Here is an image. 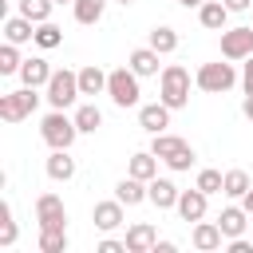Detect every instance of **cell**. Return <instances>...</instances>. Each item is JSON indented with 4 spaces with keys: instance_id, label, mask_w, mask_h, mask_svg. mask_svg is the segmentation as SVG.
<instances>
[{
    "instance_id": "cell-1",
    "label": "cell",
    "mask_w": 253,
    "mask_h": 253,
    "mask_svg": "<svg viewBox=\"0 0 253 253\" xmlns=\"http://www.w3.org/2000/svg\"><path fill=\"white\" fill-rule=\"evenodd\" d=\"M158 99H162L170 111H182V107L190 103V71H186L182 63L162 67V75H158Z\"/></svg>"
},
{
    "instance_id": "cell-2",
    "label": "cell",
    "mask_w": 253,
    "mask_h": 253,
    "mask_svg": "<svg viewBox=\"0 0 253 253\" xmlns=\"http://www.w3.org/2000/svg\"><path fill=\"white\" fill-rule=\"evenodd\" d=\"M79 95H83V91H79V71H67V67L51 71V79H47V87H43V99L51 103V111H67V107H75Z\"/></svg>"
},
{
    "instance_id": "cell-3",
    "label": "cell",
    "mask_w": 253,
    "mask_h": 253,
    "mask_svg": "<svg viewBox=\"0 0 253 253\" xmlns=\"http://www.w3.org/2000/svg\"><path fill=\"white\" fill-rule=\"evenodd\" d=\"M150 150L170 166V170H190L194 166V146L186 142V138H178V134H154V142H150Z\"/></svg>"
},
{
    "instance_id": "cell-4",
    "label": "cell",
    "mask_w": 253,
    "mask_h": 253,
    "mask_svg": "<svg viewBox=\"0 0 253 253\" xmlns=\"http://www.w3.org/2000/svg\"><path fill=\"white\" fill-rule=\"evenodd\" d=\"M237 79H241V75L233 71V63H221V59H217V63H202V67H198L194 87H198V91H206V95H225Z\"/></svg>"
},
{
    "instance_id": "cell-5",
    "label": "cell",
    "mask_w": 253,
    "mask_h": 253,
    "mask_svg": "<svg viewBox=\"0 0 253 253\" xmlns=\"http://www.w3.org/2000/svg\"><path fill=\"white\" fill-rule=\"evenodd\" d=\"M107 95H111V103L115 107H138V75L130 71V63L126 67H115V71H107Z\"/></svg>"
},
{
    "instance_id": "cell-6",
    "label": "cell",
    "mask_w": 253,
    "mask_h": 253,
    "mask_svg": "<svg viewBox=\"0 0 253 253\" xmlns=\"http://www.w3.org/2000/svg\"><path fill=\"white\" fill-rule=\"evenodd\" d=\"M40 134H43V142L51 146V150H71V142H75V134H79V126H75V115L67 119L63 111H51V115H43V123H40Z\"/></svg>"
},
{
    "instance_id": "cell-7",
    "label": "cell",
    "mask_w": 253,
    "mask_h": 253,
    "mask_svg": "<svg viewBox=\"0 0 253 253\" xmlns=\"http://www.w3.org/2000/svg\"><path fill=\"white\" fill-rule=\"evenodd\" d=\"M40 87H20V91H8V95H0V119L4 123H24L36 107H40V95H36Z\"/></svg>"
},
{
    "instance_id": "cell-8",
    "label": "cell",
    "mask_w": 253,
    "mask_h": 253,
    "mask_svg": "<svg viewBox=\"0 0 253 253\" xmlns=\"http://www.w3.org/2000/svg\"><path fill=\"white\" fill-rule=\"evenodd\" d=\"M36 221L40 229H67V210L59 194H40L36 198Z\"/></svg>"
},
{
    "instance_id": "cell-9",
    "label": "cell",
    "mask_w": 253,
    "mask_h": 253,
    "mask_svg": "<svg viewBox=\"0 0 253 253\" xmlns=\"http://www.w3.org/2000/svg\"><path fill=\"white\" fill-rule=\"evenodd\" d=\"M221 55L225 59H249L253 55V24L249 28H225L221 32Z\"/></svg>"
},
{
    "instance_id": "cell-10",
    "label": "cell",
    "mask_w": 253,
    "mask_h": 253,
    "mask_svg": "<svg viewBox=\"0 0 253 253\" xmlns=\"http://www.w3.org/2000/svg\"><path fill=\"white\" fill-rule=\"evenodd\" d=\"M126 253H154V245H158V229L150 225V221H134L130 229H126Z\"/></svg>"
},
{
    "instance_id": "cell-11",
    "label": "cell",
    "mask_w": 253,
    "mask_h": 253,
    "mask_svg": "<svg viewBox=\"0 0 253 253\" xmlns=\"http://www.w3.org/2000/svg\"><path fill=\"white\" fill-rule=\"evenodd\" d=\"M138 126L146 130V134H162L166 126H170V107L158 99V103H146V107H138Z\"/></svg>"
},
{
    "instance_id": "cell-12",
    "label": "cell",
    "mask_w": 253,
    "mask_h": 253,
    "mask_svg": "<svg viewBox=\"0 0 253 253\" xmlns=\"http://www.w3.org/2000/svg\"><path fill=\"white\" fill-rule=\"evenodd\" d=\"M206 202H210V194L194 186V190H182V194H178V206H174V210L182 213V221H202V217H206Z\"/></svg>"
},
{
    "instance_id": "cell-13",
    "label": "cell",
    "mask_w": 253,
    "mask_h": 253,
    "mask_svg": "<svg viewBox=\"0 0 253 253\" xmlns=\"http://www.w3.org/2000/svg\"><path fill=\"white\" fill-rule=\"evenodd\" d=\"M91 221H95V229H99V233L119 229V225H123V202H119V198H111V202H95Z\"/></svg>"
},
{
    "instance_id": "cell-14",
    "label": "cell",
    "mask_w": 253,
    "mask_h": 253,
    "mask_svg": "<svg viewBox=\"0 0 253 253\" xmlns=\"http://www.w3.org/2000/svg\"><path fill=\"white\" fill-rule=\"evenodd\" d=\"M146 194H150V206H158V210H174L182 190H178L170 178H150V182H146Z\"/></svg>"
},
{
    "instance_id": "cell-15",
    "label": "cell",
    "mask_w": 253,
    "mask_h": 253,
    "mask_svg": "<svg viewBox=\"0 0 253 253\" xmlns=\"http://www.w3.org/2000/svg\"><path fill=\"white\" fill-rule=\"evenodd\" d=\"M221 225L217 221H194V233H190V241H194V249H202V253H213V249H221Z\"/></svg>"
},
{
    "instance_id": "cell-16",
    "label": "cell",
    "mask_w": 253,
    "mask_h": 253,
    "mask_svg": "<svg viewBox=\"0 0 253 253\" xmlns=\"http://www.w3.org/2000/svg\"><path fill=\"white\" fill-rule=\"evenodd\" d=\"M47 79H51V67H47L43 55H32V59L20 63V83L24 87H47Z\"/></svg>"
},
{
    "instance_id": "cell-17",
    "label": "cell",
    "mask_w": 253,
    "mask_h": 253,
    "mask_svg": "<svg viewBox=\"0 0 253 253\" xmlns=\"http://www.w3.org/2000/svg\"><path fill=\"white\" fill-rule=\"evenodd\" d=\"M217 225H221L225 237H241L245 225H249V210H245V206H225V210L217 213Z\"/></svg>"
},
{
    "instance_id": "cell-18",
    "label": "cell",
    "mask_w": 253,
    "mask_h": 253,
    "mask_svg": "<svg viewBox=\"0 0 253 253\" xmlns=\"http://www.w3.org/2000/svg\"><path fill=\"white\" fill-rule=\"evenodd\" d=\"M198 20H202V28H210V32H225V20H229L225 0H206V4L198 8Z\"/></svg>"
},
{
    "instance_id": "cell-19",
    "label": "cell",
    "mask_w": 253,
    "mask_h": 253,
    "mask_svg": "<svg viewBox=\"0 0 253 253\" xmlns=\"http://www.w3.org/2000/svg\"><path fill=\"white\" fill-rule=\"evenodd\" d=\"M4 40L8 43H28V40H36V20H28V16H8L4 20Z\"/></svg>"
},
{
    "instance_id": "cell-20",
    "label": "cell",
    "mask_w": 253,
    "mask_h": 253,
    "mask_svg": "<svg viewBox=\"0 0 253 253\" xmlns=\"http://www.w3.org/2000/svg\"><path fill=\"white\" fill-rule=\"evenodd\" d=\"M126 63H130V71L138 75V79H146V75H158V51L146 43V47H134L130 55H126Z\"/></svg>"
},
{
    "instance_id": "cell-21",
    "label": "cell",
    "mask_w": 253,
    "mask_h": 253,
    "mask_svg": "<svg viewBox=\"0 0 253 253\" xmlns=\"http://www.w3.org/2000/svg\"><path fill=\"white\" fill-rule=\"evenodd\" d=\"M158 154L154 150H138V154H130V162H126V174H134V178H142V182H150V178H158Z\"/></svg>"
},
{
    "instance_id": "cell-22",
    "label": "cell",
    "mask_w": 253,
    "mask_h": 253,
    "mask_svg": "<svg viewBox=\"0 0 253 253\" xmlns=\"http://www.w3.org/2000/svg\"><path fill=\"white\" fill-rule=\"evenodd\" d=\"M115 198H119L123 206H138V202H150V194H146V182H142V178H134V174H126V178L115 186Z\"/></svg>"
},
{
    "instance_id": "cell-23",
    "label": "cell",
    "mask_w": 253,
    "mask_h": 253,
    "mask_svg": "<svg viewBox=\"0 0 253 253\" xmlns=\"http://www.w3.org/2000/svg\"><path fill=\"white\" fill-rule=\"evenodd\" d=\"M47 178L51 182H71L75 178V158L67 150H51L47 154Z\"/></svg>"
},
{
    "instance_id": "cell-24",
    "label": "cell",
    "mask_w": 253,
    "mask_h": 253,
    "mask_svg": "<svg viewBox=\"0 0 253 253\" xmlns=\"http://www.w3.org/2000/svg\"><path fill=\"white\" fill-rule=\"evenodd\" d=\"M79 91H83V95H103V91H107V71H99L95 63H87V67L79 71Z\"/></svg>"
},
{
    "instance_id": "cell-25",
    "label": "cell",
    "mask_w": 253,
    "mask_h": 253,
    "mask_svg": "<svg viewBox=\"0 0 253 253\" xmlns=\"http://www.w3.org/2000/svg\"><path fill=\"white\" fill-rule=\"evenodd\" d=\"M75 126H79V134H95V130L103 126V111H99L95 103L75 107Z\"/></svg>"
},
{
    "instance_id": "cell-26",
    "label": "cell",
    "mask_w": 253,
    "mask_h": 253,
    "mask_svg": "<svg viewBox=\"0 0 253 253\" xmlns=\"http://www.w3.org/2000/svg\"><path fill=\"white\" fill-rule=\"evenodd\" d=\"M103 8H107V0H75L71 4V12H75L79 24H99L103 20Z\"/></svg>"
},
{
    "instance_id": "cell-27",
    "label": "cell",
    "mask_w": 253,
    "mask_h": 253,
    "mask_svg": "<svg viewBox=\"0 0 253 253\" xmlns=\"http://www.w3.org/2000/svg\"><path fill=\"white\" fill-rule=\"evenodd\" d=\"M249 186H253V182H249V174H245V170H225V190H221V194L241 202V198L249 194Z\"/></svg>"
},
{
    "instance_id": "cell-28",
    "label": "cell",
    "mask_w": 253,
    "mask_h": 253,
    "mask_svg": "<svg viewBox=\"0 0 253 253\" xmlns=\"http://www.w3.org/2000/svg\"><path fill=\"white\" fill-rule=\"evenodd\" d=\"M36 43H40L43 51H51V47H59V43H63V28H55L51 20H43V24H36Z\"/></svg>"
},
{
    "instance_id": "cell-29",
    "label": "cell",
    "mask_w": 253,
    "mask_h": 253,
    "mask_svg": "<svg viewBox=\"0 0 253 253\" xmlns=\"http://www.w3.org/2000/svg\"><path fill=\"white\" fill-rule=\"evenodd\" d=\"M150 47H154L158 55H170V51L178 47V32H174V28H166V24H162V28H154V32H150Z\"/></svg>"
},
{
    "instance_id": "cell-30",
    "label": "cell",
    "mask_w": 253,
    "mask_h": 253,
    "mask_svg": "<svg viewBox=\"0 0 253 253\" xmlns=\"http://www.w3.org/2000/svg\"><path fill=\"white\" fill-rule=\"evenodd\" d=\"M40 253H67V229H40Z\"/></svg>"
},
{
    "instance_id": "cell-31",
    "label": "cell",
    "mask_w": 253,
    "mask_h": 253,
    "mask_svg": "<svg viewBox=\"0 0 253 253\" xmlns=\"http://www.w3.org/2000/svg\"><path fill=\"white\" fill-rule=\"evenodd\" d=\"M51 8H55V0H20V16H28L36 24L51 20Z\"/></svg>"
},
{
    "instance_id": "cell-32",
    "label": "cell",
    "mask_w": 253,
    "mask_h": 253,
    "mask_svg": "<svg viewBox=\"0 0 253 253\" xmlns=\"http://www.w3.org/2000/svg\"><path fill=\"white\" fill-rule=\"evenodd\" d=\"M16 47H20V43H8V40H4V47H0V75H20V63H24V59H20Z\"/></svg>"
},
{
    "instance_id": "cell-33",
    "label": "cell",
    "mask_w": 253,
    "mask_h": 253,
    "mask_svg": "<svg viewBox=\"0 0 253 253\" xmlns=\"http://www.w3.org/2000/svg\"><path fill=\"white\" fill-rule=\"evenodd\" d=\"M194 186L206 190V194H221V190H225V174H221V170H202Z\"/></svg>"
},
{
    "instance_id": "cell-34",
    "label": "cell",
    "mask_w": 253,
    "mask_h": 253,
    "mask_svg": "<svg viewBox=\"0 0 253 253\" xmlns=\"http://www.w3.org/2000/svg\"><path fill=\"white\" fill-rule=\"evenodd\" d=\"M12 241H16V221H12V206L4 202V206H0V245L8 249Z\"/></svg>"
},
{
    "instance_id": "cell-35",
    "label": "cell",
    "mask_w": 253,
    "mask_h": 253,
    "mask_svg": "<svg viewBox=\"0 0 253 253\" xmlns=\"http://www.w3.org/2000/svg\"><path fill=\"white\" fill-rule=\"evenodd\" d=\"M241 87H245V95H253V55L241 63Z\"/></svg>"
},
{
    "instance_id": "cell-36",
    "label": "cell",
    "mask_w": 253,
    "mask_h": 253,
    "mask_svg": "<svg viewBox=\"0 0 253 253\" xmlns=\"http://www.w3.org/2000/svg\"><path fill=\"white\" fill-rule=\"evenodd\" d=\"M99 253H126V241H115V237H103V241H99Z\"/></svg>"
},
{
    "instance_id": "cell-37",
    "label": "cell",
    "mask_w": 253,
    "mask_h": 253,
    "mask_svg": "<svg viewBox=\"0 0 253 253\" xmlns=\"http://www.w3.org/2000/svg\"><path fill=\"white\" fill-rule=\"evenodd\" d=\"M253 249V241H245V237H229V253H249Z\"/></svg>"
},
{
    "instance_id": "cell-38",
    "label": "cell",
    "mask_w": 253,
    "mask_h": 253,
    "mask_svg": "<svg viewBox=\"0 0 253 253\" xmlns=\"http://www.w3.org/2000/svg\"><path fill=\"white\" fill-rule=\"evenodd\" d=\"M249 4H253V0H225V8H229V12H245Z\"/></svg>"
},
{
    "instance_id": "cell-39",
    "label": "cell",
    "mask_w": 253,
    "mask_h": 253,
    "mask_svg": "<svg viewBox=\"0 0 253 253\" xmlns=\"http://www.w3.org/2000/svg\"><path fill=\"white\" fill-rule=\"evenodd\" d=\"M241 111H245V119L253 123V95H245V103H241Z\"/></svg>"
},
{
    "instance_id": "cell-40",
    "label": "cell",
    "mask_w": 253,
    "mask_h": 253,
    "mask_svg": "<svg viewBox=\"0 0 253 253\" xmlns=\"http://www.w3.org/2000/svg\"><path fill=\"white\" fill-rule=\"evenodd\" d=\"M241 206H245V210H249V217H253V186H249V194L241 198Z\"/></svg>"
},
{
    "instance_id": "cell-41",
    "label": "cell",
    "mask_w": 253,
    "mask_h": 253,
    "mask_svg": "<svg viewBox=\"0 0 253 253\" xmlns=\"http://www.w3.org/2000/svg\"><path fill=\"white\" fill-rule=\"evenodd\" d=\"M178 4H182V8H202L206 0H178Z\"/></svg>"
},
{
    "instance_id": "cell-42",
    "label": "cell",
    "mask_w": 253,
    "mask_h": 253,
    "mask_svg": "<svg viewBox=\"0 0 253 253\" xmlns=\"http://www.w3.org/2000/svg\"><path fill=\"white\" fill-rule=\"evenodd\" d=\"M55 4H75V0H55Z\"/></svg>"
},
{
    "instance_id": "cell-43",
    "label": "cell",
    "mask_w": 253,
    "mask_h": 253,
    "mask_svg": "<svg viewBox=\"0 0 253 253\" xmlns=\"http://www.w3.org/2000/svg\"><path fill=\"white\" fill-rule=\"evenodd\" d=\"M115 4H134V0H115Z\"/></svg>"
}]
</instances>
